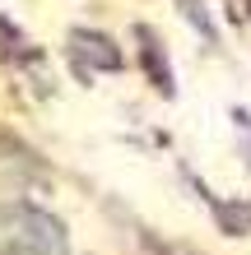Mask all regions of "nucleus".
I'll use <instances>...</instances> for the list:
<instances>
[{"label": "nucleus", "instance_id": "1", "mask_svg": "<svg viewBox=\"0 0 251 255\" xmlns=\"http://www.w3.org/2000/svg\"><path fill=\"white\" fill-rule=\"evenodd\" d=\"M9 242L14 246L65 255V228L51 214H42V209H14V214H9Z\"/></svg>", "mask_w": 251, "mask_h": 255}, {"label": "nucleus", "instance_id": "2", "mask_svg": "<svg viewBox=\"0 0 251 255\" xmlns=\"http://www.w3.org/2000/svg\"><path fill=\"white\" fill-rule=\"evenodd\" d=\"M75 47L88 56V61L93 65H102V70H121V51L112 47V37H102V33H75Z\"/></svg>", "mask_w": 251, "mask_h": 255}, {"label": "nucleus", "instance_id": "3", "mask_svg": "<svg viewBox=\"0 0 251 255\" xmlns=\"http://www.w3.org/2000/svg\"><path fill=\"white\" fill-rule=\"evenodd\" d=\"M9 255H51V251H33V246H9Z\"/></svg>", "mask_w": 251, "mask_h": 255}]
</instances>
